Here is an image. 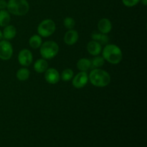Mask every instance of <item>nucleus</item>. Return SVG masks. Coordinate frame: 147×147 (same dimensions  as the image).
<instances>
[{"instance_id": "f257e3e1", "label": "nucleus", "mask_w": 147, "mask_h": 147, "mask_svg": "<svg viewBox=\"0 0 147 147\" xmlns=\"http://www.w3.org/2000/svg\"><path fill=\"white\" fill-rule=\"evenodd\" d=\"M88 79L90 83L96 87H105L111 82V76L105 70L101 69L95 68L90 73Z\"/></svg>"}, {"instance_id": "f03ea898", "label": "nucleus", "mask_w": 147, "mask_h": 147, "mask_svg": "<svg viewBox=\"0 0 147 147\" xmlns=\"http://www.w3.org/2000/svg\"><path fill=\"white\" fill-rule=\"evenodd\" d=\"M103 57L109 63L118 64L122 60V52L116 45H107L103 50Z\"/></svg>"}, {"instance_id": "7ed1b4c3", "label": "nucleus", "mask_w": 147, "mask_h": 147, "mask_svg": "<svg viewBox=\"0 0 147 147\" xmlns=\"http://www.w3.org/2000/svg\"><path fill=\"white\" fill-rule=\"evenodd\" d=\"M7 8L14 15L23 16L28 12L30 5L27 0H9Z\"/></svg>"}, {"instance_id": "20e7f679", "label": "nucleus", "mask_w": 147, "mask_h": 147, "mask_svg": "<svg viewBox=\"0 0 147 147\" xmlns=\"http://www.w3.org/2000/svg\"><path fill=\"white\" fill-rule=\"evenodd\" d=\"M40 47V54L44 59L53 58L59 51L58 45L54 41L45 42Z\"/></svg>"}, {"instance_id": "39448f33", "label": "nucleus", "mask_w": 147, "mask_h": 147, "mask_svg": "<svg viewBox=\"0 0 147 147\" xmlns=\"http://www.w3.org/2000/svg\"><path fill=\"white\" fill-rule=\"evenodd\" d=\"M55 23L53 22V20L47 19L40 22L37 27V32L42 37H50L55 32Z\"/></svg>"}, {"instance_id": "423d86ee", "label": "nucleus", "mask_w": 147, "mask_h": 147, "mask_svg": "<svg viewBox=\"0 0 147 147\" xmlns=\"http://www.w3.org/2000/svg\"><path fill=\"white\" fill-rule=\"evenodd\" d=\"M13 49L11 43L7 40L0 41V58L7 60L12 56Z\"/></svg>"}, {"instance_id": "0eeeda50", "label": "nucleus", "mask_w": 147, "mask_h": 147, "mask_svg": "<svg viewBox=\"0 0 147 147\" xmlns=\"http://www.w3.org/2000/svg\"><path fill=\"white\" fill-rule=\"evenodd\" d=\"M88 81V76L86 72L81 71L78 73L73 80V85L76 88H82L87 84Z\"/></svg>"}, {"instance_id": "6e6552de", "label": "nucleus", "mask_w": 147, "mask_h": 147, "mask_svg": "<svg viewBox=\"0 0 147 147\" xmlns=\"http://www.w3.org/2000/svg\"><path fill=\"white\" fill-rule=\"evenodd\" d=\"M33 60L32 54L27 49L21 50L18 55V61L22 66H29Z\"/></svg>"}, {"instance_id": "1a4fd4ad", "label": "nucleus", "mask_w": 147, "mask_h": 147, "mask_svg": "<svg viewBox=\"0 0 147 147\" xmlns=\"http://www.w3.org/2000/svg\"><path fill=\"white\" fill-rule=\"evenodd\" d=\"M45 78L47 83L53 85L57 83L60 80V76L57 70L55 68H49L45 71Z\"/></svg>"}, {"instance_id": "9d476101", "label": "nucleus", "mask_w": 147, "mask_h": 147, "mask_svg": "<svg viewBox=\"0 0 147 147\" xmlns=\"http://www.w3.org/2000/svg\"><path fill=\"white\" fill-rule=\"evenodd\" d=\"M78 40V33L74 30H70L64 36V42L67 45H73Z\"/></svg>"}, {"instance_id": "9b49d317", "label": "nucleus", "mask_w": 147, "mask_h": 147, "mask_svg": "<svg viewBox=\"0 0 147 147\" xmlns=\"http://www.w3.org/2000/svg\"><path fill=\"white\" fill-rule=\"evenodd\" d=\"M87 50L88 52L90 55L94 56H97L101 53L102 46L101 45L99 44L98 42L93 40V41H90L88 43Z\"/></svg>"}, {"instance_id": "f8f14e48", "label": "nucleus", "mask_w": 147, "mask_h": 147, "mask_svg": "<svg viewBox=\"0 0 147 147\" xmlns=\"http://www.w3.org/2000/svg\"><path fill=\"white\" fill-rule=\"evenodd\" d=\"M98 27L100 32L103 34H107L111 32L112 29V24L110 20L106 18H103L99 21L98 24Z\"/></svg>"}, {"instance_id": "ddd939ff", "label": "nucleus", "mask_w": 147, "mask_h": 147, "mask_svg": "<svg viewBox=\"0 0 147 147\" xmlns=\"http://www.w3.org/2000/svg\"><path fill=\"white\" fill-rule=\"evenodd\" d=\"M92 39L94 41L97 42L100 45H106L109 42V37L106 34L100 32H93L92 33Z\"/></svg>"}, {"instance_id": "4468645a", "label": "nucleus", "mask_w": 147, "mask_h": 147, "mask_svg": "<svg viewBox=\"0 0 147 147\" xmlns=\"http://www.w3.org/2000/svg\"><path fill=\"white\" fill-rule=\"evenodd\" d=\"M17 34V30L16 28L13 25H7L4 27V30H3L2 35L4 39L7 40H12Z\"/></svg>"}, {"instance_id": "2eb2a0df", "label": "nucleus", "mask_w": 147, "mask_h": 147, "mask_svg": "<svg viewBox=\"0 0 147 147\" xmlns=\"http://www.w3.org/2000/svg\"><path fill=\"white\" fill-rule=\"evenodd\" d=\"M34 69L37 73H42L48 69V63L45 59H39L34 63Z\"/></svg>"}, {"instance_id": "dca6fc26", "label": "nucleus", "mask_w": 147, "mask_h": 147, "mask_svg": "<svg viewBox=\"0 0 147 147\" xmlns=\"http://www.w3.org/2000/svg\"><path fill=\"white\" fill-rule=\"evenodd\" d=\"M77 67L80 71H87L91 67V62L87 58H81L78 61Z\"/></svg>"}, {"instance_id": "f3484780", "label": "nucleus", "mask_w": 147, "mask_h": 147, "mask_svg": "<svg viewBox=\"0 0 147 147\" xmlns=\"http://www.w3.org/2000/svg\"><path fill=\"white\" fill-rule=\"evenodd\" d=\"M11 17L7 10H0V27H6L9 23Z\"/></svg>"}, {"instance_id": "a211bd4d", "label": "nucleus", "mask_w": 147, "mask_h": 147, "mask_svg": "<svg viewBox=\"0 0 147 147\" xmlns=\"http://www.w3.org/2000/svg\"><path fill=\"white\" fill-rule=\"evenodd\" d=\"M29 43H30V47H32L34 49H37L41 46L42 43V38L40 36L37 35H33L30 37V40H29Z\"/></svg>"}, {"instance_id": "6ab92c4d", "label": "nucleus", "mask_w": 147, "mask_h": 147, "mask_svg": "<svg viewBox=\"0 0 147 147\" xmlns=\"http://www.w3.org/2000/svg\"><path fill=\"white\" fill-rule=\"evenodd\" d=\"M30 71L27 68H21L17 72V78L19 80L24 81L30 77Z\"/></svg>"}, {"instance_id": "aec40b11", "label": "nucleus", "mask_w": 147, "mask_h": 147, "mask_svg": "<svg viewBox=\"0 0 147 147\" xmlns=\"http://www.w3.org/2000/svg\"><path fill=\"white\" fill-rule=\"evenodd\" d=\"M90 62H91V67L90 68H95V67H100L103 66L105 63V60L103 57L96 56Z\"/></svg>"}, {"instance_id": "412c9836", "label": "nucleus", "mask_w": 147, "mask_h": 147, "mask_svg": "<svg viewBox=\"0 0 147 147\" xmlns=\"http://www.w3.org/2000/svg\"><path fill=\"white\" fill-rule=\"evenodd\" d=\"M73 77V71L70 68L65 69L61 74V78L63 81H69Z\"/></svg>"}, {"instance_id": "4be33fe9", "label": "nucleus", "mask_w": 147, "mask_h": 147, "mask_svg": "<svg viewBox=\"0 0 147 147\" xmlns=\"http://www.w3.org/2000/svg\"><path fill=\"white\" fill-rule=\"evenodd\" d=\"M63 23H64L65 27L68 30H72L76 24V22L71 17H66L63 21Z\"/></svg>"}, {"instance_id": "5701e85b", "label": "nucleus", "mask_w": 147, "mask_h": 147, "mask_svg": "<svg viewBox=\"0 0 147 147\" xmlns=\"http://www.w3.org/2000/svg\"><path fill=\"white\" fill-rule=\"evenodd\" d=\"M141 0H122V2L126 7H132L136 5Z\"/></svg>"}, {"instance_id": "b1692460", "label": "nucleus", "mask_w": 147, "mask_h": 147, "mask_svg": "<svg viewBox=\"0 0 147 147\" xmlns=\"http://www.w3.org/2000/svg\"><path fill=\"white\" fill-rule=\"evenodd\" d=\"M7 2L5 0H0V9L2 10L7 8Z\"/></svg>"}, {"instance_id": "393cba45", "label": "nucleus", "mask_w": 147, "mask_h": 147, "mask_svg": "<svg viewBox=\"0 0 147 147\" xmlns=\"http://www.w3.org/2000/svg\"><path fill=\"white\" fill-rule=\"evenodd\" d=\"M142 3L144 4V5H146L147 4V0H142Z\"/></svg>"}, {"instance_id": "a878e982", "label": "nucleus", "mask_w": 147, "mask_h": 147, "mask_svg": "<svg viewBox=\"0 0 147 147\" xmlns=\"http://www.w3.org/2000/svg\"><path fill=\"white\" fill-rule=\"evenodd\" d=\"M3 38V35H2V32H1V31H0V40H1V39Z\"/></svg>"}]
</instances>
